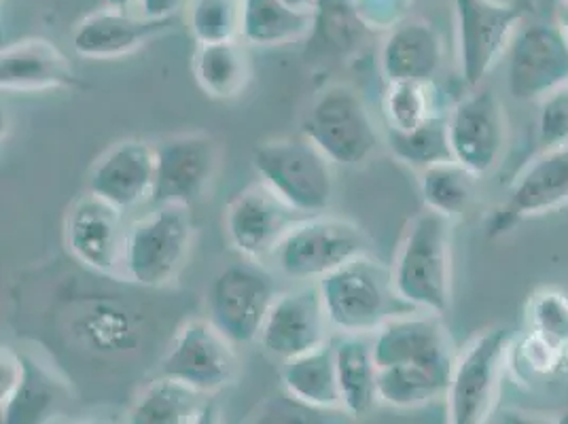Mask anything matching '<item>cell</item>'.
I'll return each mask as SVG.
<instances>
[{
	"mask_svg": "<svg viewBox=\"0 0 568 424\" xmlns=\"http://www.w3.org/2000/svg\"><path fill=\"white\" fill-rule=\"evenodd\" d=\"M302 216L263 183L237 191L230 200L223 223L225 236L242 260H272L284 236Z\"/></svg>",
	"mask_w": 568,
	"mask_h": 424,
	"instance_id": "2e32d148",
	"label": "cell"
},
{
	"mask_svg": "<svg viewBox=\"0 0 568 424\" xmlns=\"http://www.w3.org/2000/svg\"><path fill=\"white\" fill-rule=\"evenodd\" d=\"M511 333L490 327L458 351L446 391V424H488L509 372Z\"/></svg>",
	"mask_w": 568,
	"mask_h": 424,
	"instance_id": "8992f818",
	"label": "cell"
},
{
	"mask_svg": "<svg viewBox=\"0 0 568 424\" xmlns=\"http://www.w3.org/2000/svg\"><path fill=\"white\" fill-rule=\"evenodd\" d=\"M332 330L318 283H302L278 293L263 323L260 344L265 353L291 361L332 342Z\"/></svg>",
	"mask_w": 568,
	"mask_h": 424,
	"instance_id": "e0dca14e",
	"label": "cell"
},
{
	"mask_svg": "<svg viewBox=\"0 0 568 424\" xmlns=\"http://www.w3.org/2000/svg\"><path fill=\"white\" fill-rule=\"evenodd\" d=\"M384 139L395 160L418 172L430 165L454 162L448 141V123L444 115L430 119L425 125L409 132H395L384 128Z\"/></svg>",
	"mask_w": 568,
	"mask_h": 424,
	"instance_id": "d6a6232c",
	"label": "cell"
},
{
	"mask_svg": "<svg viewBox=\"0 0 568 424\" xmlns=\"http://www.w3.org/2000/svg\"><path fill=\"white\" fill-rule=\"evenodd\" d=\"M209 397L170 377L151 380L128 412V424H195Z\"/></svg>",
	"mask_w": 568,
	"mask_h": 424,
	"instance_id": "f546056e",
	"label": "cell"
},
{
	"mask_svg": "<svg viewBox=\"0 0 568 424\" xmlns=\"http://www.w3.org/2000/svg\"><path fill=\"white\" fill-rule=\"evenodd\" d=\"M283 391L291 397L323 410H342L333 340L312 353L284 361Z\"/></svg>",
	"mask_w": 568,
	"mask_h": 424,
	"instance_id": "4316f807",
	"label": "cell"
},
{
	"mask_svg": "<svg viewBox=\"0 0 568 424\" xmlns=\"http://www.w3.org/2000/svg\"><path fill=\"white\" fill-rule=\"evenodd\" d=\"M139 0H102V4L106 9H118V11H130V7H134Z\"/></svg>",
	"mask_w": 568,
	"mask_h": 424,
	"instance_id": "f6af8a7d",
	"label": "cell"
},
{
	"mask_svg": "<svg viewBox=\"0 0 568 424\" xmlns=\"http://www.w3.org/2000/svg\"><path fill=\"white\" fill-rule=\"evenodd\" d=\"M414 0H355L356 13L372 32H390L409 18Z\"/></svg>",
	"mask_w": 568,
	"mask_h": 424,
	"instance_id": "f35d334b",
	"label": "cell"
},
{
	"mask_svg": "<svg viewBox=\"0 0 568 424\" xmlns=\"http://www.w3.org/2000/svg\"><path fill=\"white\" fill-rule=\"evenodd\" d=\"M244 0H190L187 24L197 46L242 39Z\"/></svg>",
	"mask_w": 568,
	"mask_h": 424,
	"instance_id": "e575fe53",
	"label": "cell"
},
{
	"mask_svg": "<svg viewBox=\"0 0 568 424\" xmlns=\"http://www.w3.org/2000/svg\"><path fill=\"white\" fill-rule=\"evenodd\" d=\"M128 228L123 211L92 193L81 195L64 219V244L72 260L102 279L123 281Z\"/></svg>",
	"mask_w": 568,
	"mask_h": 424,
	"instance_id": "4fadbf2b",
	"label": "cell"
},
{
	"mask_svg": "<svg viewBox=\"0 0 568 424\" xmlns=\"http://www.w3.org/2000/svg\"><path fill=\"white\" fill-rule=\"evenodd\" d=\"M568 85V41L556 24L520 26L507 55V92L541 102Z\"/></svg>",
	"mask_w": 568,
	"mask_h": 424,
	"instance_id": "5bb4252c",
	"label": "cell"
},
{
	"mask_svg": "<svg viewBox=\"0 0 568 424\" xmlns=\"http://www.w3.org/2000/svg\"><path fill=\"white\" fill-rule=\"evenodd\" d=\"M191 71L204 94L216 100H232L251 81V58L240 41L197 46Z\"/></svg>",
	"mask_w": 568,
	"mask_h": 424,
	"instance_id": "83f0119b",
	"label": "cell"
},
{
	"mask_svg": "<svg viewBox=\"0 0 568 424\" xmlns=\"http://www.w3.org/2000/svg\"><path fill=\"white\" fill-rule=\"evenodd\" d=\"M554 24L562 30V34L568 41V0L556 2V11H554Z\"/></svg>",
	"mask_w": 568,
	"mask_h": 424,
	"instance_id": "7bdbcfd3",
	"label": "cell"
},
{
	"mask_svg": "<svg viewBox=\"0 0 568 424\" xmlns=\"http://www.w3.org/2000/svg\"><path fill=\"white\" fill-rule=\"evenodd\" d=\"M195 424H223V414H221L219 403L213 400H206Z\"/></svg>",
	"mask_w": 568,
	"mask_h": 424,
	"instance_id": "b9f144b4",
	"label": "cell"
},
{
	"mask_svg": "<svg viewBox=\"0 0 568 424\" xmlns=\"http://www.w3.org/2000/svg\"><path fill=\"white\" fill-rule=\"evenodd\" d=\"M314 13L291 9L283 0H244L242 41L257 48H278L310 37Z\"/></svg>",
	"mask_w": 568,
	"mask_h": 424,
	"instance_id": "f1b7e54d",
	"label": "cell"
},
{
	"mask_svg": "<svg viewBox=\"0 0 568 424\" xmlns=\"http://www.w3.org/2000/svg\"><path fill=\"white\" fill-rule=\"evenodd\" d=\"M446 123L454 162L477 179L497 170L509 141V123L497 94L475 88L452 107Z\"/></svg>",
	"mask_w": 568,
	"mask_h": 424,
	"instance_id": "7c38bea8",
	"label": "cell"
},
{
	"mask_svg": "<svg viewBox=\"0 0 568 424\" xmlns=\"http://www.w3.org/2000/svg\"><path fill=\"white\" fill-rule=\"evenodd\" d=\"M460 79L479 88L497 67L526 16V4L505 0H452Z\"/></svg>",
	"mask_w": 568,
	"mask_h": 424,
	"instance_id": "ba28073f",
	"label": "cell"
},
{
	"mask_svg": "<svg viewBox=\"0 0 568 424\" xmlns=\"http://www.w3.org/2000/svg\"><path fill=\"white\" fill-rule=\"evenodd\" d=\"M342 412L365 418L379 403L378 363L372 335H342L333 340Z\"/></svg>",
	"mask_w": 568,
	"mask_h": 424,
	"instance_id": "d4e9b609",
	"label": "cell"
},
{
	"mask_svg": "<svg viewBox=\"0 0 568 424\" xmlns=\"http://www.w3.org/2000/svg\"><path fill=\"white\" fill-rule=\"evenodd\" d=\"M318 289L329 323L342 335H376L390 319L412 310L399 300L390 267L372 253L335 270Z\"/></svg>",
	"mask_w": 568,
	"mask_h": 424,
	"instance_id": "7a4b0ae2",
	"label": "cell"
},
{
	"mask_svg": "<svg viewBox=\"0 0 568 424\" xmlns=\"http://www.w3.org/2000/svg\"><path fill=\"white\" fill-rule=\"evenodd\" d=\"M219 165V147L204 132L168 137L155 147V188L158 206L176 204L191 209L213 183Z\"/></svg>",
	"mask_w": 568,
	"mask_h": 424,
	"instance_id": "ac0fdd59",
	"label": "cell"
},
{
	"mask_svg": "<svg viewBox=\"0 0 568 424\" xmlns=\"http://www.w3.org/2000/svg\"><path fill=\"white\" fill-rule=\"evenodd\" d=\"M568 206V144L541 151L516 176L507 200L490 214V238L509 234L518 223Z\"/></svg>",
	"mask_w": 568,
	"mask_h": 424,
	"instance_id": "d6986e66",
	"label": "cell"
},
{
	"mask_svg": "<svg viewBox=\"0 0 568 424\" xmlns=\"http://www.w3.org/2000/svg\"><path fill=\"white\" fill-rule=\"evenodd\" d=\"M498 424H568V412H507Z\"/></svg>",
	"mask_w": 568,
	"mask_h": 424,
	"instance_id": "60d3db41",
	"label": "cell"
},
{
	"mask_svg": "<svg viewBox=\"0 0 568 424\" xmlns=\"http://www.w3.org/2000/svg\"><path fill=\"white\" fill-rule=\"evenodd\" d=\"M418 188L425 209L454 221L456 216L469 211L477 176L458 162H446L418 172Z\"/></svg>",
	"mask_w": 568,
	"mask_h": 424,
	"instance_id": "1f68e13d",
	"label": "cell"
},
{
	"mask_svg": "<svg viewBox=\"0 0 568 424\" xmlns=\"http://www.w3.org/2000/svg\"><path fill=\"white\" fill-rule=\"evenodd\" d=\"M454 363L382 367L378 374L379 403L395 410H416L446 397Z\"/></svg>",
	"mask_w": 568,
	"mask_h": 424,
	"instance_id": "484cf974",
	"label": "cell"
},
{
	"mask_svg": "<svg viewBox=\"0 0 568 424\" xmlns=\"http://www.w3.org/2000/svg\"><path fill=\"white\" fill-rule=\"evenodd\" d=\"M554 2H562V0H554Z\"/></svg>",
	"mask_w": 568,
	"mask_h": 424,
	"instance_id": "7dc6e473",
	"label": "cell"
},
{
	"mask_svg": "<svg viewBox=\"0 0 568 424\" xmlns=\"http://www.w3.org/2000/svg\"><path fill=\"white\" fill-rule=\"evenodd\" d=\"M283 2L291 9H297L304 13H314V9H316V0H283Z\"/></svg>",
	"mask_w": 568,
	"mask_h": 424,
	"instance_id": "ee69618b",
	"label": "cell"
},
{
	"mask_svg": "<svg viewBox=\"0 0 568 424\" xmlns=\"http://www.w3.org/2000/svg\"><path fill=\"white\" fill-rule=\"evenodd\" d=\"M382 118L386 130L395 132H409L425 125L430 119L442 118L435 85L420 81L386 83L382 95Z\"/></svg>",
	"mask_w": 568,
	"mask_h": 424,
	"instance_id": "836d02e7",
	"label": "cell"
},
{
	"mask_svg": "<svg viewBox=\"0 0 568 424\" xmlns=\"http://www.w3.org/2000/svg\"><path fill=\"white\" fill-rule=\"evenodd\" d=\"M302 134L339 168H361L378 151L376 121L351 85H329L316 94L302 119Z\"/></svg>",
	"mask_w": 568,
	"mask_h": 424,
	"instance_id": "52a82bcc",
	"label": "cell"
},
{
	"mask_svg": "<svg viewBox=\"0 0 568 424\" xmlns=\"http://www.w3.org/2000/svg\"><path fill=\"white\" fill-rule=\"evenodd\" d=\"M193 246L191 209L166 204L128 228L123 283L158 291L174 283Z\"/></svg>",
	"mask_w": 568,
	"mask_h": 424,
	"instance_id": "277c9868",
	"label": "cell"
},
{
	"mask_svg": "<svg viewBox=\"0 0 568 424\" xmlns=\"http://www.w3.org/2000/svg\"><path fill=\"white\" fill-rule=\"evenodd\" d=\"M369 253L372 242L356 223L325 212L302 216L272 261L288 281L321 283L335 270Z\"/></svg>",
	"mask_w": 568,
	"mask_h": 424,
	"instance_id": "5b68a950",
	"label": "cell"
},
{
	"mask_svg": "<svg viewBox=\"0 0 568 424\" xmlns=\"http://www.w3.org/2000/svg\"><path fill=\"white\" fill-rule=\"evenodd\" d=\"M405 306L444 316L452 307V221L425 209L403 230L390 265Z\"/></svg>",
	"mask_w": 568,
	"mask_h": 424,
	"instance_id": "6da1fadb",
	"label": "cell"
},
{
	"mask_svg": "<svg viewBox=\"0 0 568 424\" xmlns=\"http://www.w3.org/2000/svg\"><path fill=\"white\" fill-rule=\"evenodd\" d=\"M253 168L261 183L300 216L325 214L332 209L333 164L304 134L261 142L253 151Z\"/></svg>",
	"mask_w": 568,
	"mask_h": 424,
	"instance_id": "3957f363",
	"label": "cell"
},
{
	"mask_svg": "<svg viewBox=\"0 0 568 424\" xmlns=\"http://www.w3.org/2000/svg\"><path fill=\"white\" fill-rule=\"evenodd\" d=\"M155 147L121 141L104 151L90 172V193L119 211H132L153 198Z\"/></svg>",
	"mask_w": 568,
	"mask_h": 424,
	"instance_id": "44dd1931",
	"label": "cell"
},
{
	"mask_svg": "<svg viewBox=\"0 0 568 424\" xmlns=\"http://www.w3.org/2000/svg\"><path fill=\"white\" fill-rule=\"evenodd\" d=\"M158 376L170 377L204 397H213L236 380V344L209 319H190L174 331L158 365Z\"/></svg>",
	"mask_w": 568,
	"mask_h": 424,
	"instance_id": "8fae6325",
	"label": "cell"
},
{
	"mask_svg": "<svg viewBox=\"0 0 568 424\" xmlns=\"http://www.w3.org/2000/svg\"><path fill=\"white\" fill-rule=\"evenodd\" d=\"M278 293L274 276L261 263H232L214 276L206 291L209 321L236 346L260 342Z\"/></svg>",
	"mask_w": 568,
	"mask_h": 424,
	"instance_id": "9c48e42d",
	"label": "cell"
},
{
	"mask_svg": "<svg viewBox=\"0 0 568 424\" xmlns=\"http://www.w3.org/2000/svg\"><path fill=\"white\" fill-rule=\"evenodd\" d=\"M74 424H111V423H106V421H95V418H92V421H81V423H74Z\"/></svg>",
	"mask_w": 568,
	"mask_h": 424,
	"instance_id": "bcb514c9",
	"label": "cell"
},
{
	"mask_svg": "<svg viewBox=\"0 0 568 424\" xmlns=\"http://www.w3.org/2000/svg\"><path fill=\"white\" fill-rule=\"evenodd\" d=\"M539 104L537 139L541 149L547 151L568 144V85L545 95Z\"/></svg>",
	"mask_w": 568,
	"mask_h": 424,
	"instance_id": "74e56055",
	"label": "cell"
},
{
	"mask_svg": "<svg viewBox=\"0 0 568 424\" xmlns=\"http://www.w3.org/2000/svg\"><path fill=\"white\" fill-rule=\"evenodd\" d=\"M444 64V43L437 28L423 18H407L386 32L379 48V72L386 83H433Z\"/></svg>",
	"mask_w": 568,
	"mask_h": 424,
	"instance_id": "cb8c5ba5",
	"label": "cell"
},
{
	"mask_svg": "<svg viewBox=\"0 0 568 424\" xmlns=\"http://www.w3.org/2000/svg\"><path fill=\"white\" fill-rule=\"evenodd\" d=\"M342 410H323L291 397L286 391L272 393L253 407L244 424H348Z\"/></svg>",
	"mask_w": 568,
	"mask_h": 424,
	"instance_id": "8d00e7d4",
	"label": "cell"
},
{
	"mask_svg": "<svg viewBox=\"0 0 568 424\" xmlns=\"http://www.w3.org/2000/svg\"><path fill=\"white\" fill-rule=\"evenodd\" d=\"M185 0H139L136 7L142 18L149 20H174Z\"/></svg>",
	"mask_w": 568,
	"mask_h": 424,
	"instance_id": "ab89813d",
	"label": "cell"
},
{
	"mask_svg": "<svg viewBox=\"0 0 568 424\" xmlns=\"http://www.w3.org/2000/svg\"><path fill=\"white\" fill-rule=\"evenodd\" d=\"M568 359V293L544 286L528 297L526 330Z\"/></svg>",
	"mask_w": 568,
	"mask_h": 424,
	"instance_id": "d590c367",
	"label": "cell"
},
{
	"mask_svg": "<svg viewBox=\"0 0 568 424\" xmlns=\"http://www.w3.org/2000/svg\"><path fill=\"white\" fill-rule=\"evenodd\" d=\"M372 30L363 24L355 0H316L310 43L333 58H348Z\"/></svg>",
	"mask_w": 568,
	"mask_h": 424,
	"instance_id": "4dcf8cb0",
	"label": "cell"
},
{
	"mask_svg": "<svg viewBox=\"0 0 568 424\" xmlns=\"http://www.w3.org/2000/svg\"><path fill=\"white\" fill-rule=\"evenodd\" d=\"M69 333L81 351L102 359L136 353L146 335L144 316L119 293H90L72 300Z\"/></svg>",
	"mask_w": 568,
	"mask_h": 424,
	"instance_id": "9a60e30c",
	"label": "cell"
},
{
	"mask_svg": "<svg viewBox=\"0 0 568 424\" xmlns=\"http://www.w3.org/2000/svg\"><path fill=\"white\" fill-rule=\"evenodd\" d=\"M442 319L444 316L409 310L379 327L378 333L372 335L378 370L456 363L458 351L454 349L448 327Z\"/></svg>",
	"mask_w": 568,
	"mask_h": 424,
	"instance_id": "ffe728a7",
	"label": "cell"
},
{
	"mask_svg": "<svg viewBox=\"0 0 568 424\" xmlns=\"http://www.w3.org/2000/svg\"><path fill=\"white\" fill-rule=\"evenodd\" d=\"M72 401L69 380L51 363L28 351L2 346L0 416L2 424H51Z\"/></svg>",
	"mask_w": 568,
	"mask_h": 424,
	"instance_id": "30bf717a",
	"label": "cell"
},
{
	"mask_svg": "<svg viewBox=\"0 0 568 424\" xmlns=\"http://www.w3.org/2000/svg\"><path fill=\"white\" fill-rule=\"evenodd\" d=\"M79 77L69 58L45 39H24L2 49L0 53V88L2 92H49L72 90Z\"/></svg>",
	"mask_w": 568,
	"mask_h": 424,
	"instance_id": "603a6c76",
	"label": "cell"
},
{
	"mask_svg": "<svg viewBox=\"0 0 568 424\" xmlns=\"http://www.w3.org/2000/svg\"><path fill=\"white\" fill-rule=\"evenodd\" d=\"M172 26L174 20H149L104 7L74 26L72 49L81 58L115 60L134 53Z\"/></svg>",
	"mask_w": 568,
	"mask_h": 424,
	"instance_id": "7402d4cb",
	"label": "cell"
}]
</instances>
